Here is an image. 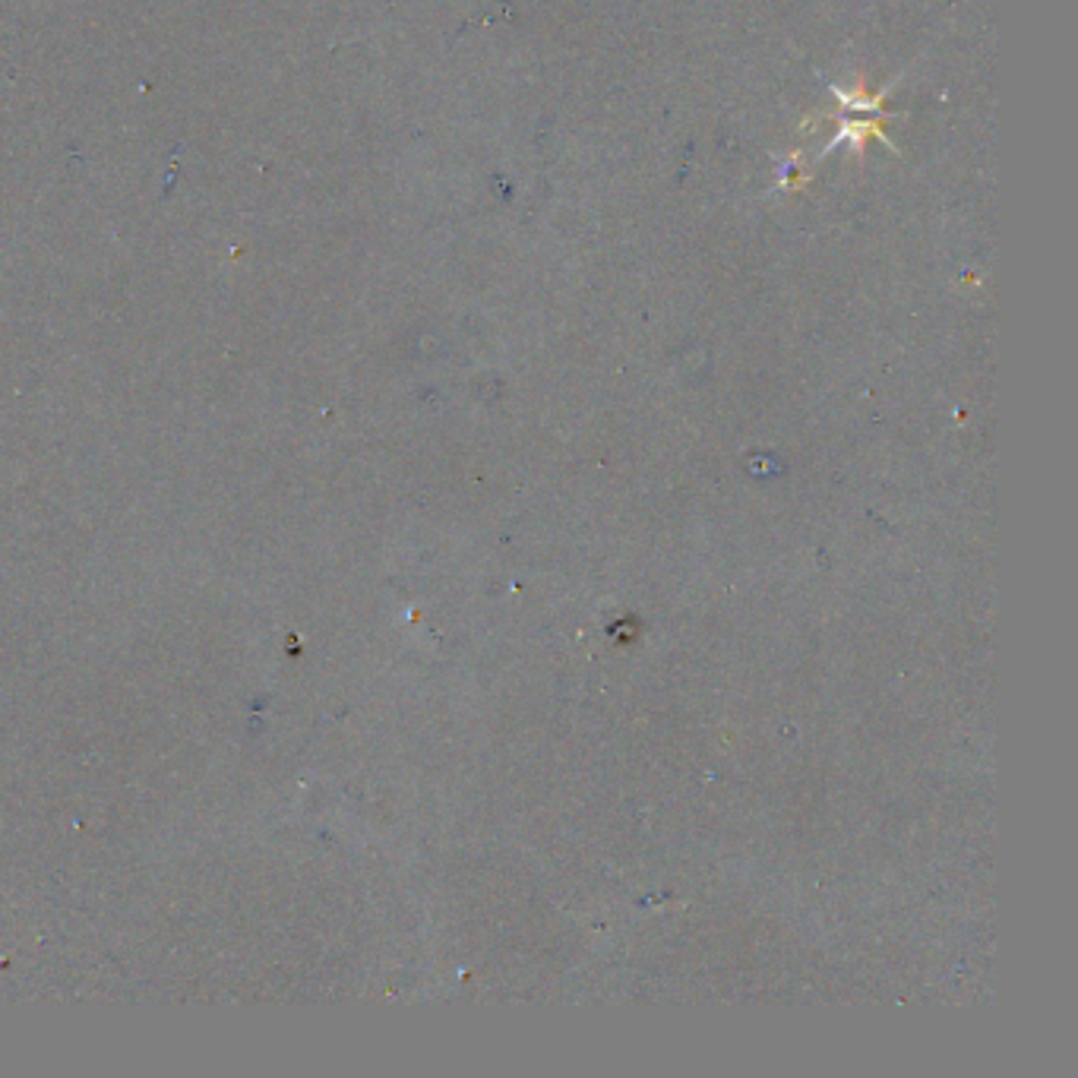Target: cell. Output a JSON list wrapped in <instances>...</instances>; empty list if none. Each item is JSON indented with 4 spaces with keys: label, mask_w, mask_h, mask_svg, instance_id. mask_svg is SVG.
Masks as SVG:
<instances>
[{
    "label": "cell",
    "mask_w": 1078,
    "mask_h": 1078,
    "mask_svg": "<svg viewBox=\"0 0 1078 1078\" xmlns=\"http://www.w3.org/2000/svg\"><path fill=\"white\" fill-rule=\"evenodd\" d=\"M867 136H876V140L889 143V136H886V130H882V124H879V121H848V117H845V121H841V130L835 133V140L826 146V152H832L835 146H841L845 140H851V146L860 152V149H864V140H867ZM889 146H892V143H889ZM892 149H895V146H892Z\"/></svg>",
    "instance_id": "obj_1"
},
{
    "label": "cell",
    "mask_w": 1078,
    "mask_h": 1078,
    "mask_svg": "<svg viewBox=\"0 0 1078 1078\" xmlns=\"http://www.w3.org/2000/svg\"><path fill=\"white\" fill-rule=\"evenodd\" d=\"M832 92H835V98L841 102V108H851V111H879L882 102H886V95H889V89L867 95L864 89L845 92V89H838V86H832Z\"/></svg>",
    "instance_id": "obj_2"
}]
</instances>
